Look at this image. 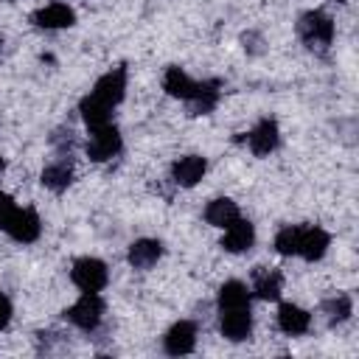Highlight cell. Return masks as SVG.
<instances>
[{
	"label": "cell",
	"instance_id": "cell-1",
	"mask_svg": "<svg viewBox=\"0 0 359 359\" xmlns=\"http://www.w3.org/2000/svg\"><path fill=\"white\" fill-rule=\"evenodd\" d=\"M297 34L309 48H325L334 39V20L323 11H309L297 22Z\"/></svg>",
	"mask_w": 359,
	"mask_h": 359
},
{
	"label": "cell",
	"instance_id": "cell-2",
	"mask_svg": "<svg viewBox=\"0 0 359 359\" xmlns=\"http://www.w3.org/2000/svg\"><path fill=\"white\" fill-rule=\"evenodd\" d=\"M65 317H67L76 328L93 331V328H98V323H101V317H104V300L98 297V292H84V294L65 311Z\"/></svg>",
	"mask_w": 359,
	"mask_h": 359
},
{
	"label": "cell",
	"instance_id": "cell-3",
	"mask_svg": "<svg viewBox=\"0 0 359 359\" xmlns=\"http://www.w3.org/2000/svg\"><path fill=\"white\" fill-rule=\"evenodd\" d=\"M70 278L81 292H101L107 286V266H104V261L87 255V258H79L73 264Z\"/></svg>",
	"mask_w": 359,
	"mask_h": 359
},
{
	"label": "cell",
	"instance_id": "cell-4",
	"mask_svg": "<svg viewBox=\"0 0 359 359\" xmlns=\"http://www.w3.org/2000/svg\"><path fill=\"white\" fill-rule=\"evenodd\" d=\"M121 135L112 123L107 126H98V129H90V143H87V157L95 160V163H104V160H112L118 151H121Z\"/></svg>",
	"mask_w": 359,
	"mask_h": 359
},
{
	"label": "cell",
	"instance_id": "cell-5",
	"mask_svg": "<svg viewBox=\"0 0 359 359\" xmlns=\"http://www.w3.org/2000/svg\"><path fill=\"white\" fill-rule=\"evenodd\" d=\"M39 230H42V224H39V216L31 210V208H17V213L11 216V222L6 224V233L14 238V241H22V244H31V241H36L39 238Z\"/></svg>",
	"mask_w": 359,
	"mask_h": 359
},
{
	"label": "cell",
	"instance_id": "cell-6",
	"mask_svg": "<svg viewBox=\"0 0 359 359\" xmlns=\"http://www.w3.org/2000/svg\"><path fill=\"white\" fill-rule=\"evenodd\" d=\"M163 345H165V353H171V356H185V353H191L194 345H196V328H194V323H188V320L174 323V325L168 328Z\"/></svg>",
	"mask_w": 359,
	"mask_h": 359
},
{
	"label": "cell",
	"instance_id": "cell-7",
	"mask_svg": "<svg viewBox=\"0 0 359 359\" xmlns=\"http://www.w3.org/2000/svg\"><path fill=\"white\" fill-rule=\"evenodd\" d=\"M123 90H126V70H123V67H115V70L104 73V76L95 81L93 95H95V98H101L104 104L115 107V104L123 98Z\"/></svg>",
	"mask_w": 359,
	"mask_h": 359
},
{
	"label": "cell",
	"instance_id": "cell-8",
	"mask_svg": "<svg viewBox=\"0 0 359 359\" xmlns=\"http://www.w3.org/2000/svg\"><path fill=\"white\" fill-rule=\"evenodd\" d=\"M222 337H227L230 342H241L250 337L252 331V317H250V309H230V311H222Z\"/></svg>",
	"mask_w": 359,
	"mask_h": 359
},
{
	"label": "cell",
	"instance_id": "cell-9",
	"mask_svg": "<svg viewBox=\"0 0 359 359\" xmlns=\"http://www.w3.org/2000/svg\"><path fill=\"white\" fill-rule=\"evenodd\" d=\"M252 241H255V227H252L247 219L238 216L236 222H230V224L224 227L222 247H224L227 252H244V250L252 247Z\"/></svg>",
	"mask_w": 359,
	"mask_h": 359
},
{
	"label": "cell",
	"instance_id": "cell-10",
	"mask_svg": "<svg viewBox=\"0 0 359 359\" xmlns=\"http://www.w3.org/2000/svg\"><path fill=\"white\" fill-rule=\"evenodd\" d=\"M328 233L323 227H300V238H297V255H303L306 261H317L325 255L328 250Z\"/></svg>",
	"mask_w": 359,
	"mask_h": 359
},
{
	"label": "cell",
	"instance_id": "cell-11",
	"mask_svg": "<svg viewBox=\"0 0 359 359\" xmlns=\"http://www.w3.org/2000/svg\"><path fill=\"white\" fill-rule=\"evenodd\" d=\"M205 171H208V163H205V157H199V154L180 157V160L174 163V168H171L174 182H177V185H182V188L196 185V182L205 177Z\"/></svg>",
	"mask_w": 359,
	"mask_h": 359
},
{
	"label": "cell",
	"instance_id": "cell-12",
	"mask_svg": "<svg viewBox=\"0 0 359 359\" xmlns=\"http://www.w3.org/2000/svg\"><path fill=\"white\" fill-rule=\"evenodd\" d=\"M247 143H250L252 154H258V157H264V154L275 151V146H278V123H275L272 118L258 121V126L250 132Z\"/></svg>",
	"mask_w": 359,
	"mask_h": 359
},
{
	"label": "cell",
	"instance_id": "cell-13",
	"mask_svg": "<svg viewBox=\"0 0 359 359\" xmlns=\"http://www.w3.org/2000/svg\"><path fill=\"white\" fill-rule=\"evenodd\" d=\"M34 22H36L39 28L53 31V28H67V25H73V22H76V14H73V8L65 6V3H50V6L39 8V11L34 14Z\"/></svg>",
	"mask_w": 359,
	"mask_h": 359
},
{
	"label": "cell",
	"instance_id": "cell-14",
	"mask_svg": "<svg viewBox=\"0 0 359 359\" xmlns=\"http://www.w3.org/2000/svg\"><path fill=\"white\" fill-rule=\"evenodd\" d=\"M278 325H280L283 334L297 337V334H306V331H309V325H311V314L303 311L300 306L283 303V306L278 309Z\"/></svg>",
	"mask_w": 359,
	"mask_h": 359
},
{
	"label": "cell",
	"instance_id": "cell-15",
	"mask_svg": "<svg viewBox=\"0 0 359 359\" xmlns=\"http://www.w3.org/2000/svg\"><path fill=\"white\" fill-rule=\"evenodd\" d=\"M160 255H163V244L160 241H154V238H140V241H135L132 247H129V264L135 266V269H149V266H154L157 261H160Z\"/></svg>",
	"mask_w": 359,
	"mask_h": 359
},
{
	"label": "cell",
	"instance_id": "cell-16",
	"mask_svg": "<svg viewBox=\"0 0 359 359\" xmlns=\"http://www.w3.org/2000/svg\"><path fill=\"white\" fill-rule=\"evenodd\" d=\"M219 101V81H196L191 98H188V107L194 115H208Z\"/></svg>",
	"mask_w": 359,
	"mask_h": 359
},
{
	"label": "cell",
	"instance_id": "cell-17",
	"mask_svg": "<svg viewBox=\"0 0 359 359\" xmlns=\"http://www.w3.org/2000/svg\"><path fill=\"white\" fill-rule=\"evenodd\" d=\"M81 118H84V123L90 126V129H98V126H107L109 123V118H112V107L109 104H104L101 98H95L93 93L87 95V98H81Z\"/></svg>",
	"mask_w": 359,
	"mask_h": 359
},
{
	"label": "cell",
	"instance_id": "cell-18",
	"mask_svg": "<svg viewBox=\"0 0 359 359\" xmlns=\"http://www.w3.org/2000/svg\"><path fill=\"white\" fill-rule=\"evenodd\" d=\"M219 309L230 311V309H250V292L241 280H227L219 289Z\"/></svg>",
	"mask_w": 359,
	"mask_h": 359
},
{
	"label": "cell",
	"instance_id": "cell-19",
	"mask_svg": "<svg viewBox=\"0 0 359 359\" xmlns=\"http://www.w3.org/2000/svg\"><path fill=\"white\" fill-rule=\"evenodd\" d=\"M163 87H165L168 95L188 101L191 93H194V87H196V81H194L185 70H180V67H168V70H165V79H163Z\"/></svg>",
	"mask_w": 359,
	"mask_h": 359
},
{
	"label": "cell",
	"instance_id": "cell-20",
	"mask_svg": "<svg viewBox=\"0 0 359 359\" xmlns=\"http://www.w3.org/2000/svg\"><path fill=\"white\" fill-rule=\"evenodd\" d=\"M205 219L208 224L213 227H227L230 222L238 219V205L233 199H213L208 208H205Z\"/></svg>",
	"mask_w": 359,
	"mask_h": 359
},
{
	"label": "cell",
	"instance_id": "cell-21",
	"mask_svg": "<svg viewBox=\"0 0 359 359\" xmlns=\"http://www.w3.org/2000/svg\"><path fill=\"white\" fill-rule=\"evenodd\" d=\"M280 283H283V278H280V272H275V269H258L255 278H252V289H255V294H258L261 300H278Z\"/></svg>",
	"mask_w": 359,
	"mask_h": 359
},
{
	"label": "cell",
	"instance_id": "cell-22",
	"mask_svg": "<svg viewBox=\"0 0 359 359\" xmlns=\"http://www.w3.org/2000/svg\"><path fill=\"white\" fill-rule=\"evenodd\" d=\"M73 180V171L67 163H50L45 171H42V185L50 188L53 194H62Z\"/></svg>",
	"mask_w": 359,
	"mask_h": 359
},
{
	"label": "cell",
	"instance_id": "cell-23",
	"mask_svg": "<svg viewBox=\"0 0 359 359\" xmlns=\"http://www.w3.org/2000/svg\"><path fill=\"white\" fill-rule=\"evenodd\" d=\"M297 238H300V227H283L275 236V250L280 255H297Z\"/></svg>",
	"mask_w": 359,
	"mask_h": 359
},
{
	"label": "cell",
	"instance_id": "cell-24",
	"mask_svg": "<svg viewBox=\"0 0 359 359\" xmlns=\"http://www.w3.org/2000/svg\"><path fill=\"white\" fill-rule=\"evenodd\" d=\"M325 311H328V323H342L351 317V297L348 294H337L325 303Z\"/></svg>",
	"mask_w": 359,
	"mask_h": 359
},
{
	"label": "cell",
	"instance_id": "cell-25",
	"mask_svg": "<svg viewBox=\"0 0 359 359\" xmlns=\"http://www.w3.org/2000/svg\"><path fill=\"white\" fill-rule=\"evenodd\" d=\"M17 213V205H14V199L8 196V194H3L0 191V230H6V224L11 222V216Z\"/></svg>",
	"mask_w": 359,
	"mask_h": 359
},
{
	"label": "cell",
	"instance_id": "cell-26",
	"mask_svg": "<svg viewBox=\"0 0 359 359\" xmlns=\"http://www.w3.org/2000/svg\"><path fill=\"white\" fill-rule=\"evenodd\" d=\"M8 320H11V300L0 292V331L8 325Z\"/></svg>",
	"mask_w": 359,
	"mask_h": 359
},
{
	"label": "cell",
	"instance_id": "cell-27",
	"mask_svg": "<svg viewBox=\"0 0 359 359\" xmlns=\"http://www.w3.org/2000/svg\"><path fill=\"white\" fill-rule=\"evenodd\" d=\"M3 165H6V163H3V157H0V171H3Z\"/></svg>",
	"mask_w": 359,
	"mask_h": 359
},
{
	"label": "cell",
	"instance_id": "cell-28",
	"mask_svg": "<svg viewBox=\"0 0 359 359\" xmlns=\"http://www.w3.org/2000/svg\"><path fill=\"white\" fill-rule=\"evenodd\" d=\"M0 45H3V36H0Z\"/></svg>",
	"mask_w": 359,
	"mask_h": 359
},
{
	"label": "cell",
	"instance_id": "cell-29",
	"mask_svg": "<svg viewBox=\"0 0 359 359\" xmlns=\"http://www.w3.org/2000/svg\"><path fill=\"white\" fill-rule=\"evenodd\" d=\"M339 3H342V0H339Z\"/></svg>",
	"mask_w": 359,
	"mask_h": 359
}]
</instances>
